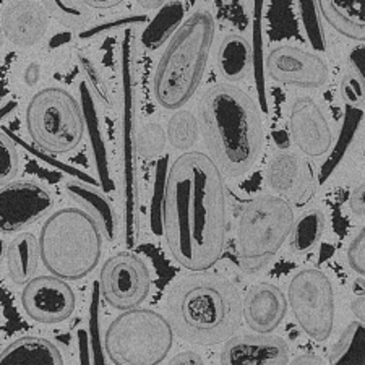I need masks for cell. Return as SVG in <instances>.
I'll return each mask as SVG.
<instances>
[{"mask_svg": "<svg viewBox=\"0 0 365 365\" xmlns=\"http://www.w3.org/2000/svg\"><path fill=\"white\" fill-rule=\"evenodd\" d=\"M322 19L343 36L365 41V0H322Z\"/></svg>", "mask_w": 365, "mask_h": 365, "instance_id": "20", "label": "cell"}, {"mask_svg": "<svg viewBox=\"0 0 365 365\" xmlns=\"http://www.w3.org/2000/svg\"><path fill=\"white\" fill-rule=\"evenodd\" d=\"M174 334L164 315L135 309L113 320L106 329L104 347L114 365H158L168 357Z\"/></svg>", "mask_w": 365, "mask_h": 365, "instance_id": "7", "label": "cell"}, {"mask_svg": "<svg viewBox=\"0 0 365 365\" xmlns=\"http://www.w3.org/2000/svg\"><path fill=\"white\" fill-rule=\"evenodd\" d=\"M341 96L351 108H365V88L352 72L341 80Z\"/></svg>", "mask_w": 365, "mask_h": 365, "instance_id": "33", "label": "cell"}, {"mask_svg": "<svg viewBox=\"0 0 365 365\" xmlns=\"http://www.w3.org/2000/svg\"><path fill=\"white\" fill-rule=\"evenodd\" d=\"M185 14L187 5L184 2H168L164 5L141 33V44L145 49L155 51L164 43H169L184 23Z\"/></svg>", "mask_w": 365, "mask_h": 365, "instance_id": "24", "label": "cell"}, {"mask_svg": "<svg viewBox=\"0 0 365 365\" xmlns=\"http://www.w3.org/2000/svg\"><path fill=\"white\" fill-rule=\"evenodd\" d=\"M25 125L29 138L51 155H67L83 140L86 120L76 99L63 88L38 91L26 106Z\"/></svg>", "mask_w": 365, "mask_h": 365, "instance_id": "8", "label": "cell"}, {"mask_svg": "<svg viewBox=\"0 0 365 365\" xmlns=\"http://www.w3.org/2000/svg\"><path fill=\"white\" fill-rule=\"evenodd\" d=\"M21 305L31 320L56 325L73 315L76 299L67 281L56 276H36L23 289Z\"/></svg>", "mask_w": 365, "mask_h": 365, "instance_id": "13", "label": "cell"}, {"mask_svg": "<svg viewBox=\"0 0 365 365\" xmlns=\"http://www.w3.org/2000/svg\"><path fill=\"white\" fill-rule=\"evenodd\" d=\"M10 279L19 286H26L29 281L36 278L38 264L41 260L39 239L31 232L19 234L10 240L5 252Z\"/></svg>", "mask_w": 365, "mask_h": 365, "instance_id": "23", "label": "cell"}, {"mask_svg": "<svg viewBox=\"0 0 365 365\" xmlns=\"http://www.w3.org/2000/svg\"><path fill=\"white\" fill-rule=\"evenodd\" d=\"M319 14V5L315 2H300V19H302V26L309 43L315 52H323L325 51V31H323L322 16Z\"/></svg>", "mask_w": 365, "mask_h": 365, "instance_id": "29", "label": "cell"}, {"mask_svg": "<svg viewBox=\"0 0 365 365\" xmlns=\"http://www.w3.org/2000/svg\"><path fill=\"white\" fill-rule=\"evenodd\" d=\"M46 10L51 16L68 29H83L91 21V9L85 2H75V0H51L44 2Z\"/></svg>", "mask_w": 365, "mask_h": 365, "instance_id": "28", "label": "cell"}, {"mask_svg": "<svg viewBox=\"0 0 365 365\" xmlns=\"http://www.w3.org/2000/svg\"><path fill=\"white\" fill-rule=\"evenodd\" d=\"M49 28V11L39 2H14L2 14V31L16 47L36 46Z\"/></svg>", "mask_w": 365, "mask_h": 365, "instance_id": "18", "label": "cell"}, {"mask_svg": "<svg viewBox=\"0 0 365 365\" xmlns=\"http://www.w3.org/2000/svg\"><path fill=\"white\" fill-rule=\"evenodd\" d=\"M63 192L67 193L70 200H73L80 206V210H83L96 222L108 242H114L119 237V213H117L113 202L98 187L83 180L72 179L63 184Z\"/></svg>", "mask_w": 365, "mask_h": 365, "instance_id": "19", "label": "cell"}, {"mask_svg": "<svg viewBox=\"0 0 365 365\" xmlns=\"http://www.w3.org/2000/svg\"><path fill=\"white\" fill-rule=\"evenodd\" d=\"M200 127L208 156L227 178L245 175L260 156L262 114L249 94L235 85L217 83L205 91Z\"/></svg>", "mask_w": 365, "mask_h": 365, "instance_id": "2", "label": "cell"}, {"mask_svg": "<svg viewBox=\"0 0 365 365\" xmlns=\"http://www.w3.org/2000/svg\"><path fill=\"white\" fill-rule=\"evenodd\" d=\"M78 63L81 67V72H83L85 78L90 83L93 93H96V96L99 101L103 103H109V88L106 85V80L101 73V70L96 66V62L88 54H81L78 52Z\"/></svg>", "mask_w": 365, "mask_h": 365, "instance_id": "31", "label": "cell"}, {"mask_svg": "<svg viewBox=\"0 0 365 365\" xmlns=\"http://www.w3.org/2000/svg\"><path fill=\"white\" fill-rule=\"evenodd\" d=\"M289 135L294 145L309 158L328 155L333 146V132L320 104L309 96H300L291 106Z\"/></svg>", "mask_w": 365, "mask_h": 365, "instance_id": "14", "label": "cell"}, {"mask_svg": "<svg viewBox=\"0 0 365 365\" xmlns=\"http://www.w3.org/2000/svg\"><path fill=\"white\" fill-rule=\"evenodd\" d=\"M216 23L208 10H197L182 23L158 62L153 76V94L160 108L180 110L202 83Z\"/></svg>", "mask_w": 365, "mask_h": 365, "instance_id": "4", "label": "cell"}, {"mask_svg": "<svg viewBox=\"0 0 365 365\" xmlns=\"http://www.w3.org/2000/svg\"><path fill=\"white\" fill-rule=\"evenodd\" d=\"M325 215L319 208H310L304 211L297 217L296 225H294L289 247L297 255H304L315 249L320 244L322 235L325 232Z\"/></svg>", "mask_w": 365, "mask_h": 365, "instance_id": "25", "label": "cell"}, {"mask_svg": "<svg viewBox=\"0 0 365 365\" xmlns=\"http://www.w3.org/2000/svg\"><path fill=\"white\" fill-rule=\"evenodd\" d=\"M226 175L202 151H188L170 164L163 198L168 249L182 268L206 272L225 253L229 232Z\"/></svg>", "mask_w": 365, "mask_h": 365, "instance_id": "1", "label": "cell"}, {"mask_svg": "<svg viewBox=\"0 0 365 365\" xmlns=\"http://www.w3.org/2000/svg\"><path fill=\"white\" fill-rule=\"evenodd\" d=\"M200 128L202 127H200L197 117L190 110H178V113L173 114L168 123L166 135L169 145L175 150L188 153V150L197 143Z\"/></svg>", "mask_w": 365, "mask_h": 365, "instance_id": "27", "label": "cell"}, {"mask_svg": "<svg viewBox=\"0 0 365 365\" xmlns=\"http://www.w3.org/2000/svg\"><path fill=\"white\" fill-rule=\"evenodd\" d=\"M287 307L289 300L278 286L258 282L245 294L244 319L257 334H269L286 319Z\"/></svg>", "mask_w": 365, "mask_h": 365, "instance_id": "17", "label": "cell"}, {"mask_svg": "<svg viewBox=\"0 0 365 365\" xmlns=\"http://www.w3.org/2000/svg\"><path fill=\"white\" fill-rule=\"evenodd\" d=\"M352 294H354L356 297H365V278H356L352 281Z\"/></svg>", "mask_w": 365, "mask_h": 365, "instance_id": "41", "label": "cell"}, {"mask_svg": "<svg viewBox=\"0 0 365 365\" xmlns=\"http://www.w3.org/2000/svg\"><path fill=\"white\" fill-rule=\"evenodd\" d=\"M253 51L249 39L242 34L231 33L222 38L217 49V72L229 85L239 83L250 73Z\"/></svg>", "mask_w": 365, "mask_h": 365, "instance_id": "22", "label": "cell"}, {"mask_svg": "<svg viewBox=\"0 0 365 365\" xmlns=\"http://www.w3.org/2000/svg\"><path fill=\"white\" fill-rule=\"evenodd\" d=\"M138 4L146 10H161L168 2L166 0H153V2H145V0H141Z\"/></svg>", "mask_w": 365, "mask_h": 365, "instance_id": "42", "label": "cell"}, {"mask_svg": "<svg viewBox=\"0 0 365 365\" xmlns=\"http://www.w3.org/2000/svg\"><path fill=\"white\" fill-rule=\"evenodd\" d=\"M20 169V155L19 150L7 133L0 137V182L7 185L11 179L19 174Z\"/></svg>", "mask_w": 365, "mask_h": 365, "instance_id": "30", "label": "cell"}, {"mask_svg": "<svg viewBox=\"0 0 365 365\" xmlns=\"http://www.w3.org/2000/svg\"><path fill=\"white\" fill-rule=\"evenodd\" d=\"M294 210L278 195H258L247 202L237 225V253L244 272L258 273L291 239Z\"/></svg>", "mask_w": 365, "mask_h": 365, "instance_id": "6", "label": "cell"}, {"mask_svg": "<svg viewBox=\"0 0 365 365\" xmlns=\"http://www.w3.org/2000/svg\"><path fill=\"white\" fill-rule=\"evenodd\" d=\"M349 208L357 216H365V182L354 188L349 198Z\"/></svg>", "mask_w": 365, "mask_h": 365, "instance_id": "36", "label": "cell"}, {"mask_svg": "<svg viewBox=\"0 0 365 365\" xmlns=\"http://www.w3.org/2000/svg\"><path fill=\"white\" fill-rule=\"evenodd\" d=\"M99 284L103 297L110 307L130 312L138 309L150 296V269L132 252L115 253L103 264Z\"/></svg>", "mask_w": 365, "mask_h": 365, "instance_id": "10", "label": "cell"}, {"mask_svg": "<svg viewBox=\"0 0 365 365\" xmlns=\"http://www.w3.org/2000/svg\"><path fill=\"white\" fill-rule=\"evenodd\" d=\"M54 208L49 188L31 180H16L2 185L0 192V229L2 234L19 232L43 220Z\"/></svg>", "mask_w": 365, "mask_h": 365, "instance_id": "11", "label": "cell"}, {"mask_svg": "<svg viewBox=\"0 0 365 365\" xmlns=\"http://www.w3.org/2000/svg\"><path fill=\"white\" fill-rule=\"evenodd\" d=\"M289 307L312 339L325 343L334 328V292L328 276L315 268L300 269L289 284Z\"/></svg>", "mask_w": 365, "mask_h": 365, "instance_id": "9", "label": "cell"}, {"mask_svg": "<svg viewBox=\"0 0 365 365\" xmlns=\"http://www.w3.org/2000/svg\"><path fill=\"white\" fill-rule=\"evenodd\" d=\"M329 365H365V325L352 322L339 334L329 354Z\"/></svg>", "mask_w": 365, "mask_h": 365, "instance_id": "26", "label": "cell"}, {"mask_svg": "<svg viewBox=\"0 0 365 365\" xmlns=\"http://www.w3.org/2000/svg\"><path fill=\"white\" fill-rule=\"evenodd\" d=\"M85 4L90 9H114L117 5L122 4L120 0H85Z\"/></svg>", "mask_w": 365, "mask_h": 365, "instance_id": "40", "label": "cell"}, {"mask_svg": "<svg viewBox=\"0 0 365 365\" xmlns=\"http://www.w3.org/2000/svg\"><path fill=\"white\" fill-rule=\"evenodd\" d=\"M38 239L41 262L58 279H83L101 260L104 235L80 208L54 211L44 221Z\"/></svg>", "mask_w": 365, "mask_h": 365, "instance_id": "5", "label": "cell"}, {"mask_svg": "<svg viewBox=\"0 0 365 365\" xmlns=\"http://www.w3.org/2000/svg\"><path fill=\"white\" fill-rule=\"evenodd\" d=\"M347 263L361 278L365 276V226L359 231L347 247Z\"/></svg>", "mask_w": 365, "mask_h": 365, "instance_id": "34", "label": "cell"}, {"mask_svg": "<svg viewBox=\"0 0 365 365\" xmlns=\"http://www.w3.org/2000/svg\"><path fill=\"white\" fill-rule=\"evenodd\" d=\"M349 67L365 88V44L352 47L349 52Z\"/></svg>", "mask_w": 365, "mask_h": 365, "instance_id": "35", "label": "cell"}, {"mask_svg": "<svg viewBox=\"0 0 365 365\" xmlns=\"http://www.w3.org/2000/svg\"><path fill=\"white\" fill-rule=\"evenodd\" d=\"M221 365H289V344L273 334H242L226 341Z\"/></svg>", "mask_w": 365, "mask_h": 365, "instance_id": "16", "label": "cell"}, {"mask_svg": "<svg viewBox=\"0 0 365 365\" xmlns=\"http://www.w3.org/2000/svg\"><path fill=\"white\" fill-rule=\"evenodd\" d=\"M267 73L281 85L317 90L328 83L329 67L317 52L302 47L281 44L268 52Z\"/></svg>", "mask_w": 365, "mask_h": 365, "instance_id": "12", "label": "cell"}, {"mask_svg": "<svg viewBox=\"0 0 365 365\" xmlns=\"http://www.w3.org/2000/svg\"><path fill=\"white\" fill-rule=\"evenodd\" d=\"M168 135L158 123H148L138 135V153L145 158H151L160 155L166 143Z\"/></svg>", "mask_w": 365, "mask_h": 365, "instance_id": "32", "label": "cell"}, {"mask_svg": "<svg viewBox=\"0 0 365 365\" xmlns=\"http://www.w3.org/2000/svg\"><path fill=\"white\" fill-rule=\"evenodd\" d=\"M166 312L179 338L215 346L237 333L244 319V300L231 281L211 274L192 276L169 291Z\"/></svg>", "mask_w": 365, "mask_h": 365, "instance_id": "3", "label": "cell"}, {"mask_svg": "<svg viewBox=\"0 0 365 365\" xmlns=\"http://www.w3.org/2000/svg\"><path fill=\"white\" fill-rule=\"evenodd\" d=\"M0 365H63L62 352L52 341L23 336L5 347Z\"/></svg>", "mask_w": 365, "mask_h": 365, "instance_id": "21", "label": "cell"}, {"mask_svg": "<svg viewBox=\"0 0 365 365\" xmlns=\"http://www.w3.org/2000/svg\"><path fill=\"white\" fill-rule=\"evenodd\" d=\"M351 312L357 317V322L365 325V297H356L351 302Z\"/></svg>", "mask_w": 365, "mask_h": 365, "instance_id": "39", "label": "cell"}, {"mask_svg": "<svg viewBox=\"0 0 365 365\" xmlns=\"http://www.w3.org/2000/svg\"><path fill=\"white\" fill-rule=\"evenodd\" d=\"M168 365H205V362L198 352L185 351L180 352L178 356H174Z\"/></svg>", "mask_w": 365, "mask_h": 365, "instance_id": "37", "label": "cell"}, {"mask_svg": "<svg viewBox=\"0 0 365 365\" xmlns=\"http://www.w3.org/2000/svg\"><path fill=\"white\" fill-rule=\"evenodd\" d=\"M267 184L276 195L300 206L317 192V174L312 164L299 155L281 153L268 164Z\"/></svg>", "mask_w": 365, "mask_h": 365, "instance_id": "15", "label": "cell"}, {"mask_svg": "<svg viewBox=\"0 0 365 365\" xmlns=\"http://www.w3.org/2000/svg\"><path fill=\"white\" fill-rule=\"evenodd\" d=\"M289 365H327V362L315 354H302L294 359Z\"/></svg>", "mask_w": 365, "mask_h": 365, "instance_id": "38", "label": "cell"}]
</instances>
